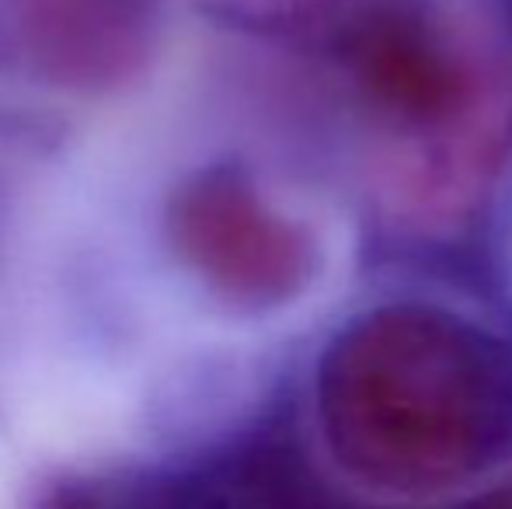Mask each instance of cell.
Wrapping results in <instances>:
<instances>
[{"label": "cell", "mask_w": 512, "mask_h": 509, "mask_svg": "<svg viewBox=\"0 0 512 509\" xmlns=\"http://www.w3.org/2000/svg\"><path fill=\"white\" fill-rule=\"evenodd\" d=\"M335 53L359 109L405 140H467L492 126L499 91L485 42L446 7L422 0L359 4L335 32Z\"/></svg>", "instance_id": "2"}, {"label": "cell", "mask_w": 512, "mask_h": 509, "mask_svg": "<svg viewBox=\"0 0 512 509\" xmlns=\"http://www.w3.org/2000/svg\"><path fill=\"white\" fill-rule=\"evenodd\" d=\"M457 509H512V485H506V489H495V492H485L481 499H471V503H464Z\"/></svg>", "instance_id": "6"}, {"label": "cell", "mask_w": 512, "mask_h": 509, "mask_svg": "<svg viewBox=\"0 0 512 509\" xmlns=\"http://www.w3.org/2000/svg\"><path fill=\"white\" fill-rule=\"evenodd\" d=\"M276 4H286V7H317V4H328V0H276Z\"/></svg>", "instance_id": "7"}, {"label": "cell", "mask_w": 512, "mask_h": 509, "mask_svg": "<svg viewBox=\"0 0 512 509\" xmlns=\"http://www.w3.org/2000/svg\"><path fill=\"white\" fill-rule=\"evenodd\" d=\"M49 509H321V503L279 450H255L199 475L77 489Z\"/></svg>", "instance_id": "5"}, {"label": "cell", "mask_w": 512, "mask_h": 509, "mask_svg": "<svg viewBox=\"0 0 512 509\" xmlns=\"http://www.w3.org/2000/svg\"><path fill=\"white\" fill-rule=\"evenodd\" d=\"M161 0H18L21 39L49 77L112 84L150 49Z\"/></svg>", "instance_id": "4"}, {"label": "cell", "mask_w": 512, "mask_h": 509, "mask_svg": "<svg viewBox=\"0 0 512 509\" xmlns=\"http://www.w3.org/2000/svg\"><path fill=\"white\" fill-rule=\"evenodd\" d=\"M168 238L178 258L220 300L269 311L307 290L317 248L300 224L276 213L237 168H209L168 203Z\"/></svg>", "instance_id": "3"}, {"label": "cell", "mask_w": 512, "mask_h": 509, "mask_svg": "<svg viewBox=\"0 0 512 509\" xmlns=\"http://www.w3.org/2000/svg\"><path fill=\"white\" fill-rule=\"evenodd\" d=\"M317 412L352 478L429 496L485 475L512 447V360L460 318L384 307L324 356Z\"/></svg>", "instance_id": "1"}]
</instances>
